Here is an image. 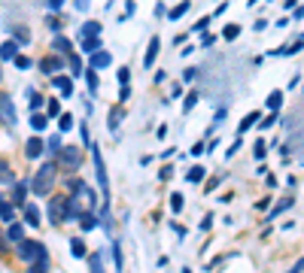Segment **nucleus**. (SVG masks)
I'll list each match as a JSON object with an SVG mask.
<instances>
[{
	"instance_id": "55",
	"label": "nucleus",
	"mask_w": 304,
	"mask_h": 273,
	"mask_svg": "<svg viewBox=\"0 0 304 273\" xmlns=\"http://www.w3.org/2000/svg\"><path fill=\"white\" fill-rule=\"evenodd\" d=\"M46 6H49V12H61V6H64V0H49Z\"/></svg>"
},
{
	"instance_id": "13",
	"label": "nucleus",
	"mask_w": 304,
	"mask_h": 273,
	"mask_svg": "<svg viewBox=\"0 0 304 273\" xmlns=\"http://www.w3.org/2000/svg\"><path fill=\"white\" fill-rule=\"evenodd\" d=\"M43 152H46V143H43L40 137H36V134H34V137L24 143V155H28V158H40Z\"/></svg>"
},
{
	"instance_id": "25",
	"label": "nucleus",
	"mask_w": 304,
	"mask_h": 273,
	"mask_svg": "<svg viewBox=\"0 0 304 273\" xmlns=\"http://www.w3.org/2000/svg\"><path fill=\"white\" fill-rule=\"evenodd\" d=\"M6 240H10V243H16V246L24 240V228H22V222H12V225H10V231H6Z\"/></svg>"
},
{
	"instance_id": "27",
	"label": "nucleus",
	"mask_w": 304,
	"mask_h": 273,
	"mask_svg": "<svg viewBox=\"0 0 304 273\" xmlns=\"http://www.w3.org/2000/svg\"><path fill=\"white\" fill-rule=\"evenodd\" d=\"M204 176H207V170H204L201 164H195L192 170L186 173V182H188V185H201V182H204Z\"/></svg>"
},
{
	"instance_id": "58",
	"label": "nucleus",
	"mask_w": 304,
	"mask_h": 273,
	"mask_svg": "<svg viewBox=\"0 0 304 273\" xmlns=\"http://www.w3.org/2000/svg\"><path fill=\"white\" fill-rule=\"evenodd\" d=\"M170 228L176 231V237H186V228H182V225H176V222H170Z\"/></svg>"
},
{
	"instance_id": "3",
	"label": "nucleus",
	"mask_w": 304,
	"mask_h": 273,
	"mask_svg": "<svg viewBox=\"0 0 304 273\" xmlns=\"http://www.w3.org/2000/svg\"><path fill=\"white\" fill-rule=\"evenodd\" d=\"M55 173H58V161H43V167L34 173L30 179V191L36 194V198H49V191H52V182H55Z\"/></svg>"
},
{
	"instance_id": "47",
	"label": "nucleus",
	"mask_w": 304,
	"mask_h": 273,
	"mask_svg": "<svg viewBox=\"0 0 304 273\" xmlns=\"http://www.w3.org/2000/svg\"><path fill=\"white\" fill-rule=\"evenodd\" d=\"M116 79H119V85H128V82H131V70H128V67H122V70L116 73Z\"/></svg>"
},
{
	"instance_id": "61",
	"label": "nucleus",
	"mask_w": 304,
	"mask_h": 273,
	"mask_svg": "<svg viewBox=\"0 0 304 273\" xmlns=\"http://www.w3.org/2000/svg\"><path fill=\"white\" fill-rule=\"evenodd\" d=\"M292 270H295V273H301V270H304V258H298V261L292 264Z\"/></svg>"
},
{
	"instance_id": "7",
	"label": "nucleus",
	"mask_w": 304,
	"mask_h": 273,
	"mask_svg": "<svg viewBox=\"0 0 304 273\" xmlns=\"http://www.w3.org/2000/svg\"><path fill=\"white\" fill-rule=\"evenodd\" d=\"M0 125H6V128L18 125V109H16L10 94H0Z\"/></svg>"
},
{
	"instance_id": "46",
	"label": "nucleus",
	"mask_w": 304,
	"mask_h": 273,
	"mask_svg": "<svg viewBox=\"0 0 304 273\" xmlns=\"http://www.w3.org/2000/svg\"><path fill=\"white\" fill-rule=\"evenodd\" d=\"M88 267L100 273V270H104V258H100V255H88Z\"/></svg>"
},
{
	"instance_id": "14",
	"label": "nucleus",
	"mask_w": 304,
	"mask_h": 273,
	"mask_svg": "<svg viewBox=\"0 0 304 273\" xmlns=\"http://www.w3.org/2000/svg\"><path fill=\"white\" fill-rule=\"evenodd\" d=\"M52 52H58V55H64V58H70V55H73V43L67 40V36H61V33H55V36H52Z\"/></svg>"
},
{
	"instance_id": "48",
	"label": "nucleus",
	"mask_w": 304,
	"mask_h": 273,
	"mask_svg": "<svg viewBox=\"0 0 304 273\" xmlns=\"http://www.w3.org/2000/svg\"><path fill=\"white\" fill-rule=\"evenodd\" d=\"M46 24H49V30H52V33H58V30H61V24H58L55 12H49V15H46Z\"/></svg>"
},
{
	"instance_id": "20",
	"label": "nucleus",
	"mask_w": 304,
	"mask_h": 273,
	"mask_svg": "<svg viewBox=\"0 0 304 273\" xmlns=\"http://www.w3.org/2000/svg\"><path fill=\"white\" fill-rule=\"evenodd\" d=\"M49 122H52V119H49V115H46V112H40V109H36V112L30 115V128H34L36 134H43V131L49 128Z\"/></svg>"
},
{
	"instance_id": "24",
	"label": "nucleus",
	"mask_w": 304,
	"mask_h": 273,
	"mask_svg": "<svg viewBox=\"0 0 304 273\" xmlns=\"http://www.w3.org/2000/svg\"><path fill=\"white\" fill-rule=\"evenodd\" d=\"M80 49H82L86 55H94V52L100 49V36H82V40H80Z\"/></svg>"
},
{
	"instance_id": "33",
	"label": "nucleus",
	"mask_w": 304,
	"mask_h": 273,
	"mask_svg": "<svg viewBox=\"0 0 304 273\" xmlns=\"http://www.w3.org/2000/svg\"><path fill=\"white\" fill-rule=\"evenodd\" d=\"M12 40H18L22 46H28V43H30V30L22 27V24H16V27H12Z\"/></svg>"
},
{
	"instance_id": "41",
	"label": "nucleus",
	"mask_w": 304,
	"mask_h": 273,
	"mask_svg": "<svg viewBox=\"0 0 304 273\" xmlns=\"http://www.w3.org/2000/svg\"><path fill=\"white\" fill-rule=\"evenodd\" d=\"M170 213H174V216L182 213V194H176V191L170 194Z\"/></svg>"
},
{
	"instance_id": "45",
	"label": "nucleus",
	"mask_w": 304,
	"mask_h": 273,
	"mask_svg": "<svg viewBox=\"0 0 304 273\" xmlns=\"http://www.w3.org/2000/svg\"><path fill=\"white\" fill-rule=\"evenodd\" d=\"M252 149H256V152H252V155H256V161H264V155H268V149H264V140H258Z\"/></svg>"
},
{
	"instance_id": "8",
	"label": "nucleus",
	"mask_w": 304,
	"mask_h": 273,
	"mask_svg": "<svg viewBox=\"0 0 304 273\" xmlns=\"http://www.w3.org/2000/svg\"><path fill=\"white\" fill-rule=\"evenodd\" d=\"M64 64H67L64 55H46V58L40 61V70H43V76H55V73L64 70Z\"/></svg>"
},
{
	"instance_id": "1",
	"label": "nucleus",
	"mask_w": 304,
	"mask_h": 273,
	"mask_svg": "<svg viewBox=\"0 0 304 273\" xmlns=\"http://www.w3.org/2000/svg\"><path fill=\"white\" fill-rule=\"evenodd\" d=\"M70 188H73V194H70V219H80L82 213H94V207H98V194L76 176V179H70Z\"/></svg>"
},
{
	"instance_id": "34",
	"label": "nucleus",
	"mask_w": 304,
	"mask_h": 273,
	"mask_svg": "<svg viewBox=\"0 0 304 273\" xmlns=\"http://www.w3.org/2000/svg\"><path fill=\"white\" fill-rule=\"evenodd\" d=\"M292 204H295V198H286V201H280V204H277V207H274V210L268 213V222H274V219H277L280 213H286V210H289Z\"/></svg>"
},
{
	"instance_id": "11",
	"label": "nucleus",
	"mask_w": 304,
	"mask_h": 273,
	"mask_svg": "<svg viewBox=\"0 0 304 273\" xmlns=\"http://www.w3.org/2000/svg\"><path fill=\"white\" fill-rule=\"evenodd\" d=\"M158 49H162V40H158V36H152L149 46H146V52H143V70H152V67H156Z\"/></svg>"
},
{
	"instance_id": "35",
	"label": "nucleus",
	"mask_w": 304,
	"mask_h": 273,
	"mask_svg": "<svg viewBox=\"0 0 304 273\" xmlns=\"http://www.w3.org/2000/svg\"><path fill=\"white\" fill-rule=\"evenodd\" d=\"M73 125H76V122H73V115H70V112H61V115H58V131H61V134L73 131Z\"/></svg>"
},
{
	"instance_id": "50",
	"label": "nucleus",
	"mask_w": 304,
	"mask_h": 273,
	"mask_svg": "<svg viewBox=\"0 0 304 273\" xmlns=\"http://www.w3.org/2000/svg\"><path fill=\"white\" fill-rule=\"evenodd\" d=\"M40 106H43V97H40V94L34 91V94H30V112H36V109H40Z\"/></svg>"
},
{
	"instance_id": "36",
	"label": "nucleus",
	"mask_w": 304,
	"mask_h": 273,
	"mask_svg": "<svg viewBox=\"0 0 304 273\" xmlns=\"http://www.w3.org/2000/svg\"><path fill=\"white\" fill-rule=\"evenodd\" d=\"M12 182H16V176H12L10 164H6V161H0V185H12Z\"/></svg>"
},
{
	"instance_id": "43",
	"label": "nucleus",
	"mask_w": 304,
	"mask_h": 273,
	"mask_svg": "<svg viewBox=\"0 0 304 273\" xmlns=\"http://www.w3.org/2000/svg\"><path fill=\"white\" fill-rule=\"evenodd\" d=\"M198 76H201V70H198V67H186V73H182V82H195Z\"/></svg>"
},
{
	"instance_id": "51",
	"label": "nucleus",
	"mask_w": 304,
	"mask_h": 273,
	"mask_svg": "<svg viewBox=\"0 0 304 273\" xmlns=\"http://www.w3.org/2000/svg\"><path fill=\"white\" fill-rule=\"evenodd\" d=\"M204 152H207V146H204V143H195L192 149H188V155H192V158H198V155H204Z\"/></svg>"
},
{
	"instance_id": "16",
	"label": "nucleus",
	"mask_w": 304,
	"mask_h": 273,
	"mask_svg": "<svg viewBox=\"0 0 304 273\" xmlns=\"http://www.w3.org/2000/svg\"><path fill=\"white\" fill-rule=\"evenodd\" d=\"M18 40H4L0 43V61H16V55H18Z\"/></svg>"
},
{
	"instance_id": "60",
	"label": "nucleus",
	"mask_w": 304,
	"mask_h": 273,
	"mask_svg": "<svg viewBox=\"0 0 304 273\" xmlns=\"http://www.w3.org/2000/svg\"><path fill=\"white\" fill-rule=\"evenodd\" d=\"M222 179H225V176H219V179H210V182H207V191H213V188H219V182H222Z\"/></svg>"
},
{
	"instance_id": "64",
	"label": "nucleus",
	"mask_w": 304,
	"mask_h": 273,
	"mask_svg": "<svg viewBox=\"0 0 304 273\" xmlns=\"http://www.w3.org/2000/svg\"><path fill=\"white\" fill-rule=\"evenodd\" d=\"M0 201H4V198H0Z\"/></svg>"
},
{
	"instance_id": "39",
	"label": "nucleus",
	"mask_w": 304,
	"mask_h": 273,
	"mask_svg": "<svg viewBox=\"0 0 304 273\" xmlns=\"http://www.w3.org/2000/svg\"><path fill=\"white\" fill-rule=\"evenodd\" d=\"M238 36H240V24H225V30H222V40H228V43H232V40H238Z\"/></svg>"
},
{
	"instance_id": "38",
	"label": "nucleus",
	"mask_w": 304,
	"mask_h": 273,
	"mask_svg": "<svg viewBox=\"0 0 304 273\" xmlns=\"http://www.w3.org/2000/svg\"><path fill=\"white\" fill-rule=\"evenodd\" d=\"M119 246H122V243L116 240V243H112L110 249H112V264H116V267L122 270V267H125V255H122V249H119Z\"/></svg>"
},
{
	"instance_id": "15",
	"label": "nucleus",
	"mask_w": 304,
	"mask_h": 273,
	"mask_svg": "<svg viewBox=\"0 0 304 273\" xmlns=\"http://www.w3.org/2000/svg\"><path fill=\"white\" fill-rule=\"evenodd\" d=\"M22 213H24V225H30V228H40L43 225L40 222V207H36V204H24Z\"/></svg>"
},
{
	"instance_id": "63",
	"label": "nucleus",
	"mask_w": 304,
	"mask_h": 273,
	"mask_svg": "<svg viewBox=\"0 0 304 273\" xmlns=\"http://www.w3.org/2000/svg\"><path fill=\"white\" fill-rule=\"evenodd\" d=\"M4 252H6V240H4V237H0V255H4Z\"/></svg>"
},
{
	"instance_id": "53",
	"label": "nucleus",
	"mask_w": 304,
	"mask_h": 273,
	"mask_svg": "<svg viewBox=\"0 0 304 273\" xmlns=\"http://www.w3.org/2000/svg\"><path fill=\"white\" fill-rule=\"evenodd\" d=\"M80 134H82V143L92 146V134H88V125H80Z\"/></svg>"
},
{
	"instance_id": "22",
	"label": "nucleus",
	"mask_w": 304,
	"mask_h": 273,
	"mask_svg": "<svg viewBox=\"0 0 304 273\" xmlns=\"http://www.w3.org/2000/svg\"><path fill=\"white\" fill-rule=\"evenodd\" d=\"M0 222H4V225L16 222V204L12 201H0Z\"/></svg>"
},
{
	"instance_id": "54",
	"label": "nucleus",
	"mask_w": 304,
	"mask_h": 273,
	"mask_svg": "<svg viewBox=\"0 0 304 273\" xmlns=\"http://www.w3.org/2000/svg\"><path fill=\"white\" fill-rule=\"evenodd\" d=\"M170 176H174V164H170V167H162V173H158V179H162V182H168Z\"/></svg>"
},
{
	"instance_id": "10",
	"label": "nucleus",
	"mask_w": 304,
	"mask_h": 273,
	"mask_svg": "<svg viewBox=\"0 0 304 273\" xmlns=\"http://www.w3.org/2000/svg\"><path fill=\"white\" fill-rule=\"evenodd\" d=\"M52 85L61 91V97H64V100H70V97H73V76L55 73V76H52Z\"/></svg>"
},
{
	"instance_id": "56",
	"label": "nucleus",
	"mask_w": 304,
	"mask_h": 273,
	"mask_svg": "<svg viewBox=\"0 0 304 273\" xmlns=\"http://www.w3.org/2000/svg\"><path fill=\"white\" fill-rule=\"evenodd\" d=\"M213 43H216V36H213V33H204V40H201V46H204V49H210Z\"/></svg>"
},
{
	"instance_id": "62",
	"label": "nucleus",
	"mask_w": 304,
	"mask_h": 273,
	"mask_svg": "<svg viewBox=\"0 0 304 273\" xmlns=\"http://www.w3.org/2000/svg\"><path fill=\"white\" fill-rule=\"evenodd\" d=\"M76 3V9H88V0H73Z\"/></svg>"
},
{
	"instance_id": "19",
	"label": "nucleus",
	"mask_w": 304,
	"mask_h": 273,
	"mask_svg": "<svg viewBox=\"0 0 304 273\" xmlns=\"http://www.w3.org/2000/svg\"><path fill=\"white\" fill-rule=\"evenodd\" d=\"M86 82H88V97H98V91H100V79H98V70L88 64V70H86Z\"/></svg>"
},
{
	"instance_id": "4",
	"label": "nucleus",
	"mask_w": 304,
	"mask_h": 273,
	"mask_svg": "<svg viewBox=\"0 0 304 273\" xmlns=\"http://www.w3.org/2000/svg\"><path fill=\"white\" fill-rule=\"evenodd\" d=\"M49 222L52 225L70 222V198L67 194H52L49 198Z\"/></svg>"
},
{
	"instance_id": "23",
	"label": "nucleus",
	"mask_w": 304,
	"mask_h": 273,
	"mask_svg": "<svg viewBox=\"0 0 304 273\" xmlns=\"http://www.w3.org/2000/svg\"><path fill=\"white\" fill-rule=\"evenodd\" d=\"M188 9H192V0H182V3H176V6L168 12V21H180V18L188 12Z\"/></svg>"
},
{
	"instance_id": "31",
	"label": "nucleus",
	"mask_w": 304,
	"mask_h": 273,
	"mask_svg": "<svg viewBox=\"0 0 304 273\" xmlns=\"http://www.w3.org/2000/svg\"><path fill=\"white\" fill-rule=\"evenodd\" d=\"M64 146H61V134H52L49 137V143H46V152H49V158H58V152H61Z\"/></svg>"
},
{
	"instance_id": "5",
	"label": "nucleus",
	"mask_w": 304,
	"mask_h": 273,
	"mask_svg": "<svg viewBox=\"0 0 304 273\" xmlns=\"http://www.w3.org/2000/svg\"><path fill=\"white\" fill-rule=\"evenodd\" d=\"M92 149V161H94V170H98V185H100V198L110 201V182H106V164H104V155H100V146H88Z\"/></svg>"
},
{
	"instance_id": "32",
	"label": "nucleus",
	"mask_w": 304,
	"mask_h": 273,
	"mask_svg": "<svg viewBox=\"0 0 304 273\" xmlns=\"http://www.w3.org/2000/svg\"><path fill=\"white\" fill-rule=\"evenodd\" d=\"M280 103H283V91H271V94H268V100H264L268 112H277V109H280Z\"/></svg>"
},
{
	"instance_id": "6",
	"label": "nucleus",
	"mask_w": 304,
	"mask_h": 273,
	"mask_svg": "<svg viewBox=\"0 0 304 273\" xmlns=\"http://www.w3.org/2000/svg\"><path fill=\"white\" fill-rule=\"evenodd\" d=\"M58 167L61 170H80V164H82V152L76 149V146H64L61 152H58Z\"/></svg>"
},
{
	"instance_id": "18",
	"label": "nucleus",
	"mask_w": 304,
	"mask_h": 273,
	"mask_svg": "<svg viewBox=\"0 0 304 273\" xmlns=\"http://www.w3.org/2000/svg\"><path fill=\"white\" fill-rule=\"evenodd\" d=\"M67 67H70V76H73V79H80V76H86V67H82V58H80V52H73V55L67 58Z\"/></svg>"
},
{
	"instance_id": "57",
	"label": "nucleus",
	"mask_w": 304,
	"mask_h": 273,
	"mask_svg": "<svg viewBox=\"0 0 304 273\" xmlns=\"http://www.w3.org/2000/svg\"><path fill=\"white\" fill-rule=\"evenodd\" d=\"M210 225H213V216L207 213V216H204V222H201V231H210Z\"/></svg>"
},
{
	"instance_id": "49",
	"label": "nucleus",
	"mask_w": 304,
	"mask_h": 273,
	"mask_svg": "<svg viewBox=\"0 0 304 273\" xmlns=\"http://www.w3.org/2000/svg\"><path fill=\"white\" fill-rule=\"evenodd\" d=\"M207 24H210V15H204V18H198L192 30H195V33H204V30H207Z\"/></svg>"
},
{
	"instance_id": "44",
	"label": "nucleus",
	"mask_w": 304,
	"mask_h": 273,
	"mask_svg": "<svg viewBox=\"0 0 304 273\" xmlns=\"http://www.w3.org/2000/svg\"><path fill=\"white\" fill-rule=\"evenodd\" d=\"M274 122H277V112H268V115H264V119H262V125H256V128H258V131H268V128H271Z\"/></svg>"
},
{
	"instance_id": "42",
	"label": "nucleus",
	"mask_w": 304,
	"mask_h": 273,
	"mask_svg": "<svg viewBox=\"0 0 304 273\" xmlns=\"http://www.w3.org/2000/svg\"><path fill=\"white\" fill-rule=\"evenodd\" d=\"M12 64H16L18 70H30V67H34V61H30L28 55H16V61H12Z\"/></svg>"
},
{
	"instance_id": "21",
	"label": "nucleus",
	"mask_w": 304,
	"mask_h": 273,
	"mask_svg": "<svg viewBox=\"0 0 304 273\" xmlns=\"http://www.w3.org/2000/svg\"><path fill=\"white\" fill-rule=\"evenodd\" d=\"M67 246H70V255L73 258H88V249H86V240L82 237H70Z\"/></svg>"
},
{
	"instance_id": "28",
	"label": "nucleus",
	"mask_w": 304,
	"mask_h": 273,
	"mask_svg": "<svg viewBox=\"0 0 304 273\" xmlns=\"http://www.w3.org/2000/svg\"><path fill=\"white\" fill-rule=\"evenodd\" d=\"M82 36H100V21H86L76 33V40H82Z\"/></svg>"
},
{
	"instance_id": "2",
	"label": "nucleus",
	"mask_w": 304,
	"mask_h": 273,
	"mask_svg": "<svg viewBox=\"0 0 304 273\" xmlns=\"http://www.w3.org/2000/svg\"><path fill=\"white\" fill-rule=\"evenodd\" d=\"M18 258L30 267V273H43L49 270V249L36 240H22L18 243Z\"/></svg>"
},
{
	"instance_id": "9",
	"label": "nucleus",
	"mask_w": 304,
	"mask_h": 273,
	"mask_svg": "<svg viewBox=\"0 0 304 273\" xmlns=\"http://www.w3.org/2000/svg\"><path fill=\"white\" fill-rule=\"evenodd\" d=\"M28 191H30V182H28V179H16V182H12V198H10V201H12L18 210L28 204V201H24V198H28Z\"/></svg>"
},
{
	"instance_id": "52",
	"label": "nucleus",
	"mask_w": 304,
	"mask_h": 273,
	"mask_svg": "<svg viewBox=\"0 0 304 273\" xmlns=\"http://www.w3.org/2000/svg\"><path fill=\"white\" fill-rule=\"evenodd\" d=\"M128 97H131V85H119V100L125 103Z\"/></svg>"
},
{
	"instance_id": "30",
	"label": "nucleus",
	"mask_w": 304,
	"mask_h": 273,
	"mask_svg": "<svg viewBox=\"0 0 304 273\" xmlns=\"http://www.w3.org/2000/svg\"><path fill=\"white\" fill-rule=\"evenodd\" d=\"M301 46H304V36H301V40H295V43H289V46H283V49H277V52H271V55H283V58H289V55H298Z\"/></svg>"
},
{
	"instance_id": "59",
	"label": "nucleus",
	"mask_w": 304,
	"mask_h": 273,
	"mask_svg": "<svg viewBox=\"0 0 304 273\" xmlns=\"http://www.w3.org/2000/svg\"><path fill=\"white\" fill-rule=\"evenodd\" d=\"M156 137H158V140H164V137H168V125H158V131H156Z\"/></svg>"
},
{
	"instance_id": "37",
	"label": "nucleus",
	"mask_w": 304,
	"mask_h": 273,
	"mask_svg": "<svg viewBox=\"0 0 304 273\" xmlns=\"http://www.w3.org/2000/svg\"><path fill=\"white\" fill-rule=\"evenodd\" d=\"M198 100H201V94H198V91H188V94H186V100H182V112H192V109L198 106Z\"/></svg>"
},
{
	"instance_id": "29",
	"label": "nucleus",
	"mask_w": 304,
	"mask_h": 273,
	"mask_svg": "<svg viewBox=\"0 0 304 273\" xmlns=\"http://www.w3.org/2000/svg\"><path fill=\"white\" fill-rule=\"evenodd\" d=\"M98 225H100V216H94V213H82L80 216V228L82 231H94Z\"/></svg>"
},
{
	"instance_id": "12",
	"label": "nucleus",
	"mask_w": 304,
	"mask_h": 273,
	"mask_svg": "<svg viewBox=\"0 0 304 273\" xmlns=\"http://www.w3.org/2000/svg\"><path fill=\"white\" fill-rule=\"evenodd\" d=\"M122 115H125V109H122V103H116L110 109V115H106V128H110V134L119 140V125H122Z\"/></svg>"
},
{
	"instance_id": "40",
	"label": "nucleus",
	"mask_w": 304,
	"mask_h": 273,
	"mask_svg": "<svg viewBox=\"0 0 304 273\" xmlns=\"http://www.w3.org/2000/svg\"><path fill=\"white\" fill-rule=\"evenodd\" d=\"M46 115H49V119H58V115H61V100L49 97V103H46Z\"/></svg>"
},
{
	"instance_id": "26",
	"label": "nucleus",
	"mask_w": 304,
	"mask_h": 273,
	"mask_svg": "<svg viewBox=\"0 0 304 273\" xmlns=\"http://www.w3.org/2000/svg\"><path fill=\"white\" fill-rule=\"evenodd\" d=\"M256 122H262V112H258V109H252V112L246 115V119H240V125H238V134L244 137V131H250Z\"/></svg>"
},
{
	"instance_id": "17",
	"label": "nucleus",
	"mask_w": 304,
	"mask_h": 273,
	"mask_svg": "<svg viewBox=\"0 0 304 273\" xmlns=\"http://www.w3.org/2000/svg\"><path fill=\"white\" fill-rule=\"evenodd\" d=\"M110 64H112V55H110L106 49H98V52L92 55V67H94V70H106Z\"/></svg>"
}]
</instances>
